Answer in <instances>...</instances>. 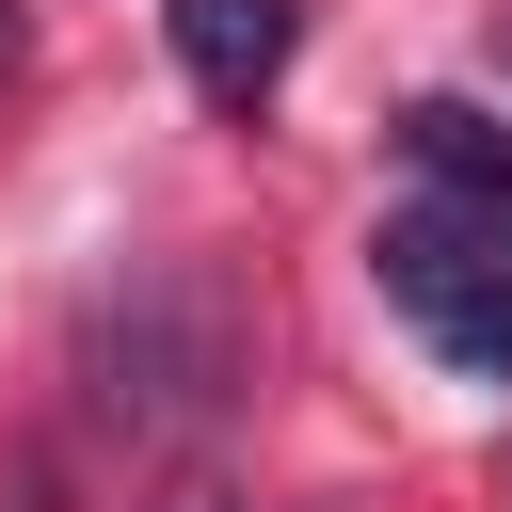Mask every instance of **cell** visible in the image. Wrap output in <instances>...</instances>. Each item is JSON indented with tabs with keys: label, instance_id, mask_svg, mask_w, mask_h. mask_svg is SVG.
<instances>
[{
	"label": "cell",
	"instance_id": "cell-6",
	"mask_svg": "<svg viewBox=\"0 0 512 512\" xmlns=\"http://www.w3.org/2000/svg\"><path fill=\"white\" fill-rule=\"evenodd\" d=\"M32 512H64V496H48V480H32Z\"/></svg>",
	"mask_w": 512,
	"mask_h": 512
},
{
	"label": "cell",
	"instance_id": "cell-7",
	"mask_svg": "<svg viewBox=\"0 0 512 512\" xmlns=\"http://www.w3.org/2000/svg\"><path fill=\"white\" fill-rule=\"evenodd\" d=\"M496 64H512V32H496Z\"/></svg>",
	"mask_w": 512,
	"mask_h": 512
},
{
	"label": "cell",
	"instance_id": "cell-2",
	"mask_svg": "<svg viewBox=\"0 0 512 512\" xmlns=\"http://www.w3.org/2000/svg\"><path fill=\"white\" fill-rule=\"evenodd\" d=\"M96 368H112V384H96L112 416L176 432V416H208V400H224V304H208L192 272H144V288L96 320Z\"/></svg>",
	"mask_w": 512,
	"mask_h": 512
},
{
	"label": "cell",
	"instance_id": "cell-3",
	"mask_svg": "<svg viewBox=\"0 0 512 512\" xmlns=\"http://www.w3.org/2000/svg\"><path fill=\"white\" fill-rule=\"evenodd\" d=\"M160 32H176V64H192V96H224V112H256V96L288 80V48H304L288 0H160Z\"/></svg>",
	"mask_w": 512,
	"mask_h": 512
},
{
	"label": "cell",
	"instance_id": "cell-4",
	"mask_svg": "<svg viewBox=\"0 0 512 512\" xmlns=\"http://www.w3.org/2000/svg\"><path fill=\"white\" fill-rule=\"evenodd\" d=\"M400 144H416V176H432L448 208H480V224H512V128H480L464 96H416V112H400Z\"/></svg>",
	"mask_w": 512,
	"mask_h": 512
},
{
	"label": "cell",
	"instance_id": "cell-5",
	"mask_svg": "<svg viewBox=\"0 0 512 512\" xmlns=\"http://www.w3.org/2000/svg\"><path fill=\"white\" fill-rule=\"evenodd\" d=\"M160 512H240V480H208V464H192V480H176Z\"/></svg>",
	"mask_w": 512,
	"mask_h": 512
},
{
	"label": "cell",
	"instance_id": "cell-1",
	"mask_svg": "<svg viewBox=\"0 0 512 512\" xmlns=\"http://www.w3.org/2000/svg\"><path fill=\"white\" fill-rule=\"evenodd\" d=\"M368 272H384V304L464 368V384H512V224H480V208H384L368 224Z\"/></svg>",
	"mask_w": 512,
	"mask_h": 512
}]
</instances>
